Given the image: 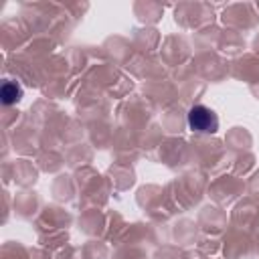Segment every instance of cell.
<instances>
[{"label": "cell", "instance_id": "cell-2", "mask_svg": "<svg viewBox=\"0 0 259 259\" xmlns=\"http://www.w3.org/2000/svg\"><path fill=\"white\" fill-rule=\"evenodd\" d=\"M0 95H2V101H4L6 105H10V103H16V101L22 97V87H20L16 81H10V79H6V81L2 83Z\"/></svg>", "mask_w": 259, "mask_h": 259}, {"label": "cell", "instance_id": "cell-1", "mask_svg": "<svg viewBox=\"0 0 259 259\" xmlns=\"http://www.w3.org/2000/svg\"><path fill=\"white\" fill-rule=\"evenodd\" d=\"M188 127L194 134H214L219 130V117L210 107L194 105L188 111Z\"/></svg>", "mask_w": 259, "mask_h": 259}]
</instances>
